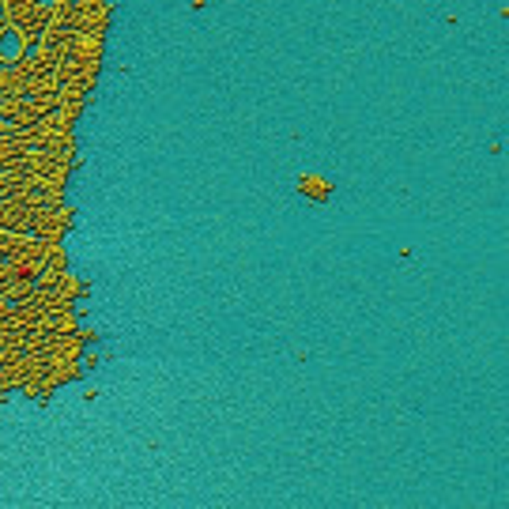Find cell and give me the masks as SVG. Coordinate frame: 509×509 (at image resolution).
Returning a JSON list of instances; mask_svg holds the SVG:
<instances>
[{
    "label": "cell",
    "mask_w": 509,
    "mask_h": 509,
    "mask_svg": "<svg viewBox=\"0 0 509 509\" xmlns=\"http://www.w3.org/2000/svg\"><path fill=\"white\" fill-rule=\"evenodd\" d=\"M298 189H302L306 196H313V200H325V196L332 193V181L317 178V173H306V178H298Z\"/></svg>",
    "instance_id": "1"
}]
</instances>
